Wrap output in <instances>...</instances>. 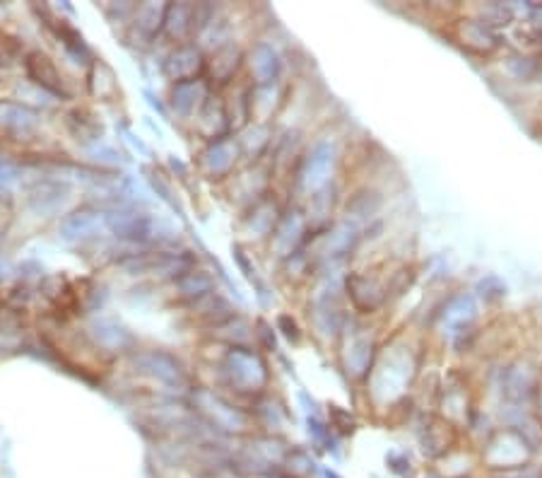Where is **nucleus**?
Segmentation results:
<instances>
[{
  "label": "nucleus",
  "mask_w": 542,
  "mask_h": 478,
  "mask_svg": "<svg viewBox=\"0 0 542 478\" xmlns=\"http://www.w3.org/2000/svg\"><path fill=\"white\" fill-rule=\"evenodd\" d=\"M229 382L241 391H258L267 382V370L256 353L246 348H232L224 360Z\"/></svg>",
  "instance_id": "obj_1"
},
{
  "label": "nucleus",
  "mask_w": 542,
  "mask_h": 478,
  "mask_svg": "<svg viewBox=\"0 0 542 478\" xmlns=\"http://www.w3.org/2000/svg\"><path fill=\"white\" fill-rule=\"evenodd\" d=\"M133 363L140 372L155 377V380L169 384V387L183 389V387H189L191 384V377L189 372H186V367L181 365L179 360L165 351H142L135 355Z\"/></svg>",
  "instance_id": "obj_2"
},
{
  "label": "nucleus",
  "mask_w": 542,
  "mask_h": 478,
  "mask_svg": "<svg viewBox=\"0 0 542 478\" xmlns=\"http://www.w3.org/2000/svg\"><path fill=\"white\" fill-rule=\"evenodd\" d=\"M196 406L207 421L222 431H239V428H246V421H249L239 408L227 404L224 398L215 397L213 391H196Z\"/></svg>",
  "instance_id": "obj_3"
},
{
  "label": "nucleus",
  "mask_w": 542,
  "mask_h": 478,
  "mask_svg": "<svg viewBox=\"0 0 542 478\" xmlns=\"http://www.w3.org/2000/svg\"><path fill=\"white\" fill-rule=\"evenodd\" d=\"M106 227L116 237L131 239V242H149L155 237V220L145 213L135 210H116L106 216Z\"/></svg>",
  "instance_id": "obj_4"
},
{
  "label": "nucleus",
  "mask_w": 542,
  "mask_h": 478,
  "mask_svg": "<svg viewBox=\"0 0 542 478\" xmlns=\"http://www.w3.org/2000/svg\"><path fill=\"white\" fill-rule=\"evenodd\" d=\"M456 41L472 54H485V56L499 48V37L492 32V27L479 20H461L456 24Z\"/></svg>",
  "instance_id": "obj_5"
},
{
  "label": "nucleus",
  "mask_w": 542,
  "mask_h": 478,
  "mask_svg": "<svg viewBox=\"0 0 542 478\" xmlns=\"http://www.w3.org/2000/svg\"><path fill=\"white\" fill-rule=\"evenodd\" d=\"M24 65H27V73H30V78L34 80V85H39L44 92L55 97H68L64 85V75L58 73L55 64L47 54L32 51V54L27 56V61H24Z\"/></svg>",
  "instance_id": "obj_6"
},
{
  "label": "nucleus",
  "mask_w": 542,
  "mask_h": 478,
  "mask_svg": "<svg viewBox=\"0 0 542 478\" xmlns=\"http://www.w3.org/2000/svg\"><path fill=\"white\" fill-rule=\"evenodd\" d=\"M330 167H333V145L328 141H321L309 150L301 172H299V182L307 189H318L328 179Z\"/></svg>",
  "instance_id": "obj_7"
},
{
  "label": "nucleus",
  "mask_w": 542,
  "mask_h": 478,
  "mask_svg": "<svg viewBox=\"0 0 542 478\" xmlns=\"http://www.w3.org/2000/svg\"><path fill=\"white\" fill-rule=\"evenodd\" d=\"M71 196V186L61 179H41L27 192V203L37 213H51L55 208H61Z\"/></svg>",
  "instance_id": "obj_8"
},
{
  "label": "nucleus",
  "mask_w": 542,
  "mask_h": 478,
  "mask_svg": "<svg viewBox=\"0 0 542 478\" xmlns=\"http://www.w3.org/2000/svg\"><path fill=\"white\" fill-rule=\"evenodd\" d=\"M236 152H239V143L234 138H217L200 155V167L210 176L227 175L229 169L234 167Z\"/></svg>",
  "instance_id": "obj_9"
},
{
  "label": "nucleus",
  "mask_w": 542,
  "mask_h": 478,
  "mask_svg": "<svg viewBox=\"0 0 542 478\" xmlns=\"http://www.w3.org/2000/svg\"><path fill=\"white\" fill-rule=\"evenodd\" d=\"M207 102V85L203 80H181L172 88V107L181 116H191L198 109H203V104Z\"/></svg>",
  "instance_id": "obj_10"
},
{
  "label": "nucleus",
  "mask_w": 542,
  "mask_h": 478,
  "mask_svg": "<svg viewBox=\"0 0 542 478\" xmlns=\"http://www.w3.org/2000/svg\"><path fill=\"white\" fill-rule=\"evenodd\" d=\"M203 56H200V51L196 47H179L166 61L165 71L169 78L181 82V80L196 78L198 73L203 71Z\"/></svg>",
  "instance_id": "obj_11"
},
{
  "label": "nucleus",
  "mask_w": 542,
  "mask_h": 478,
  "mask_svg": "<svg viewBox=\"0 0 542 478\" xmlns=\"http://www.w3.org/2000/svg\"><path fill=\"white\" fill-rule=\"evenodd\" d=\"M104 225H106V216H102V213H97V210H80V213H72L71 218H65L64 225H61V235L65 239H71V242L95 237Z\"/></svg>",
  "instance_id": "obj_12"
},
{
  "label": "nucleus",
  "mask_w": 542,
  "mask_h": 478,
  "mask_svg": "<svg viewBox=\"0 0 542 478\" xmlns=\"http://www.w3.org/2000/svg\"><path fill=\"white\" fill-rule=\"evenodd\" d=\"M347 293L352 297V303L364 312H374L378 304L384 303L385 293L381 290L374 278H367V276H352L347 278Z\"/></svg>",
  "instance_id": "obj_13"
},
{
  "label": "nucleus",
  "mask_w": 542,
  "mask_h": 478,
  "mask_svg": "<svg viewBox=\"0 0 542 478\" xmlns=\"http://www.w3.org/2000/svg\"><path fill=\"white\" fill-rule=\"evenodd\" d=\"M89 334L95 336V341L106 348V351H123L128 343L133 341L126 327H121L114 319H97L89 324Z\"/></svg>",
  "instance_id": "obj_14"
},
{
  "label": "nucleus",
  "mask_w": 542,
  "mask_h": 478,
  "mask_svg": "<svg viewBox=\"0 0 542 478\" xmlns=\"http://www.w3.org/2000/svg\"><path fill=\"white\" fill-rule=\"evenodd\" d=\"M198 8L186 5V3H176V5H166L165 30L172 34L174 39H183L189 37L193 30H198Z\"/></svg>",
  "instance_id": "obj_15"
},
{
  "label": "nucleus",
  "mask_w": 542,
  "mask_h": 478,
  "mask_svg": "<svg viewBox=\"0 0 542 478\" xmlns=\"http://www.w3.org/2000/svg\"><path fill=\"white\" fill-rule=\"evenodd\" d=\"M301 232H304V220L299 213H290L277 223L275 249L280 252V256L292 254V249L297 247V242L301 239Z\"/></svg>",
  "instance_id": "obj_16"
},
{
  "label": "nucleus",
  "mask_w": 542,
  "mask_h": 478,
  "mask_svg": "<svg viewBox=\"0 0 542 478\" xmlns=\"http://www.w3.org/2000/svg\"><path fill=\"white\" fill-rule=\"evenodd\" d=\"M277 68H280V64H277L275 51L267 47V44H258V47L253 48L251 73L253 78H256V82H260V85L273 82L277 75Z\"/></svg>",
  "instance_id": "obj_17"
},
{
  "label": "nucleus",
  "mask_w": 542,
  "mask_h": 478,
  "mask_svg": "<svg viewBox=\"0 0 542 478\" xmlns=\"http://www.w3.org/2000/svg\"><path fill=\"white\" fill-rule=\"evenodd\" d=\"M227 114H224V104L217 99V97H207V102L203 104V109H200V128H203L205 133L210 138H220V133L227 126Z\"/></svg>",
  "instance_id": "obj_18"
},
{
  "label": "nucleus",
  "mask_w": 542,
  "mask_h": 478,
  "mask_svg": "<svg viewBox=\"0 0 542 478\" xmlns=\"http://www.w3.org/2000/svg\"><path fill=\"white\" fill-rule=\"evenodd\" d=\"M176 286L181 290V297L186 300H203V297L213 295V278L203 271H189L183 273Z\"/></svg>",
  "instance_id": "obj_19"
},
{
  "label": "nucleus",
  "mask_w": 542,
  "mask_h": 478,
  "mask_svg": "<svg viewBox=\"0 0 542 478\" xmlns=\"http://www.w3.org/2000/svg\"><path fill=\"white\" fill-rule=\"evenodd\" d=\"M0 124H5L17 133H27L37 126V116L20 104H0Z\"/></svg>",
  "instance_id": "obj_20"
},
{
  "label": "nucleus",
  "mask_w": 542,
  "mask_h": 478,
  "mask_svg": "<svg viewBox=\"0 0 542 478\" xmlns=\"http://www.w3.org/2000/svg\"><path fill=\"white\" fill-rule=\"evenodd\" d=\"M239 58H241L239 48L232 47V44H224V47L215 51L213 61H210V73H213L220 82H227V80L234 75Z\"/></svg>",
  "instance_id": "obj_21"
},
{
  "label": "nucleus",
  "mask_w": 542,
  "mask_h": 478,
  "mask_svg": "<svg viewBox=\"0 0 542 478\" xmlns=\"http://www.w3.org/2000/svg\"><path fill=\"white\" fill-rule=\"evenodd\" d=\"M277 223V208L275 203H267V201H263V203H258V206L253 208V213L249 216V220H246V227L251 232H256V235H266L267 230H273Z\"/></svg>",
  "instance_id": "obj_22"
},
{
  "label": "nucleus",
  "mask_w": 542,
  "mask_h": 478,
  "mask_svg": "<svg viewBox=\"0 0 542 478\" xmlns=\"http://www.w3.org/2000/svg\"><path fill=\"white\" fill-rule=\"evenodd\" d=\"M165 15H166V8H157V5H142L140 10H138V27H140L142 32L148 34H155L159 30V24H165Z\"/></svg>",
  "instance_id": "obj_23"
},
{
  "label": "nucleus",
  "mask_w": 542,
  "mask_h": 478,
  "mask_svg": "<svg viewBox=\"0 0 542 478\" xmlns=\"http://www.w3.org/2000/svg\"><path fill=\"white\" fill-rule=\"evenodd\" d=\"M277 324H280V329H284L283 334L287 336L290 341H294V343L299 341V327H297V324H294V319H292V321H290V317H284V314H283V317L277 319Z\"/></svg>",
  "instance_id": "obj_24"
},
{
  "label": "nucleus",
  "mask_w": 542,
  "mask_h": 478,
  "mask_svg": "<svg viewBox=\"0 0 542 478\" xmlns=\"http://www.w3.org/2000/svg\"><path fill=\"white\" fill-rule=\"evenodd\" d=\"M538 124H540V128H542V107H540V112H538Z\"/></svg>",
  "instance_id": "obj_25"
},
{
  "label": "nucleus",
  "mask_w": 542,
  "mask_h": 478,
  "mask_svg": "<svg viewBox=\"0 0 542 478\" xmlns=\"http://www.w3.org/2000/svg\"><path fill=\"white\" fill-rule=\"evenodd\" d=\"M326 478H338V476H335V474H330V471H328V474H326Z\"/></svg>",
  "instance_id": "obj_26"
}]
</instances>
